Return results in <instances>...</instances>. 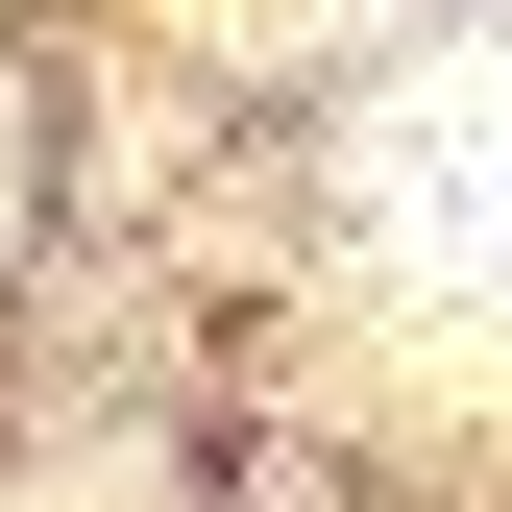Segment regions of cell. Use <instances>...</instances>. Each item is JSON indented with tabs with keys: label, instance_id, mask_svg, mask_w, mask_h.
<instances>
[{
	"label": "cell",
	"instance_id": "1",
	"mask_svg": "<svg viewBox=\"0 0 512 512\" xmlns=\"http://www.w3.org/2000/svg\"><path fill=\"white\" fill-rule=\"evenodd\" d=\"M366 244L439 293H512V49H464V74H415L366 122Z\"/></svg>",
	"mask_w": 512,
	"mask_h": 512
}]
</instances>
